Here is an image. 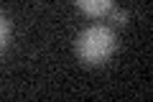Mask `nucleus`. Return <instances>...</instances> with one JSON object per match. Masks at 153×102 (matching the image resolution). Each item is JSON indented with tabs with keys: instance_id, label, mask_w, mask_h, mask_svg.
Listing matches in <instances>:
<instances>
[{
	"instance_id": "f257e3e1",
	"label": "nucleus",
	"mask_w": 153,
	"mask_h": 102,
	"mask_svg": "<svg viewBox=\"0 0 153 102\" xmlns=\"http://www.w3.org/2000/svg\"><path fill=\"white\" fill-rule=\"evenodd\" d=\"M117 48V36L110 26L105 23H94V26L84 28L74 41V51H76V59L84 61L89 66H100L115 54Z\"/></svg>"
},
{
	"instance_id": "f03ea898",
	"label": "nucleus",
	"mask_w": 153,
	"mask_h": 102,
	"mask_svg": "<svg viewBox=\"0 0 153 102\" xmlns=\"http://www.w3.org/2000/svg\"><path fill=\"white\" fill-rule=\"evenodd\" d=\"M76 5L87 16L102 18V16H107V10H112V0H76Z\"/></svg>"
},
{
	"instance_id": "7ed1b4c3",
	"label": "nucleus",
	"mask_w": 153,
	"mask_h": 102,
	"mask_svg": "<svg viewBox=\"0 0 153 102\" xmlns=\"http://www.w3.org/2000/svg\"><path fill=\"white\" fill-rule=\"evenodd\" d=\"M110 18H112V23H117V26H125L128 23V13L125 10H107Z\"/></svg>"
},
{
	"instance_id": "20e7f679",
	"label": "nucleus",
	"mask_w": 153,
	"mask_h": 102,
	"mask_svg": "<svg viewBox=\"0 0 153 102\" xmlns=\"http://www.w3.org/2000/svg\"><path fill=\"white\" fill-rule=\"evenodd\" d=\"M8 31H10V28H8V21L0 16V48L8 43Z\"/></svg>"
}]
</instances>
